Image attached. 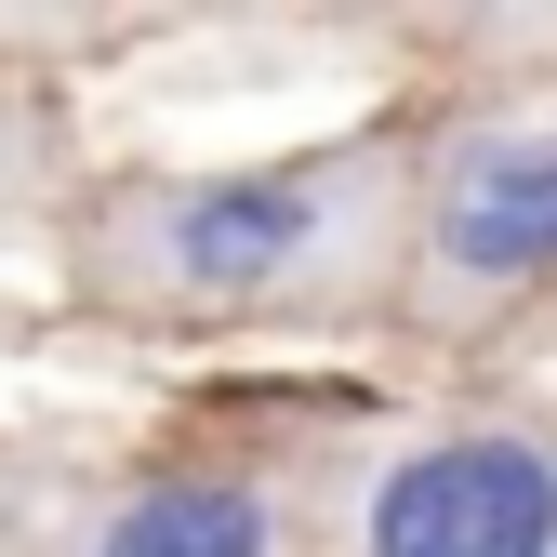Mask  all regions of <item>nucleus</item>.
I'll list each match as a JSON object with an SVG mask.
<instances>
[{"label": "nucleus", "instance_id": "obj_3", "mask_svg": "<svg viewBox=\"0 0 557 557\" xmlns=\"http://www.w3.org/2000/svg\"><path fill=\"white\" fill-rule=\"evenodd\" d=\"M518 278H557V107L451 133V160L425 173V293L478 306Z\"/></svg>", "mask_w": 557, "mask_h": 557}, {"label": "nucleus", "instance_id": "obj_4", "mask_svg": "<svg viewBox=\"0 0 557 557\" xmlns=\"http://www.w3.org/2000/svg\"><path fill=\"white\" fill-rule=\"evenodd\" d=\"M94 557H278V518L239 478H160L94 531Z\"/></svg>", "mask_w": 557, "mask_h": 557}, {"label": "nucleus", "instance_id": "obj_1", "mask_svg": "<svg viewBox=\"0 0 557 557\" xmlns=\"http://www.w3.org/2000/svg\"><path fill=\"white\" fill-rule=\"evenodd\" d=\"M398 226V160L385 147H319V160H252V173H186L133 186L94 226V278L120 306H345L385 278Z\"/></svg>", "mask_w": 557, "mask_h": 557}, {"label": "nucleus", "instance_id": "obj_2", "mask_svg": "<svg viewBox=\"0 0 557 557\" xmlns=\"http://www.w3.org/2000/svg\"><path fill=\"white\" fill-rule=\"evenodd\" d=\"M345 557H557V451L518 425H451L345 492Z\"/></svg>", "mask_w": 557, "mask_h": 557}]
</instances>
